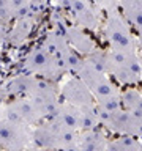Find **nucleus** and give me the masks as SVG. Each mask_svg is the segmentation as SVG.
<instances>
[{"label":"nucleus","instance_id":"4be33fe9","mask_svg":"<svg viewBox=\"0 0 142 151\" xmlns=\"http://www.w3.org/2000/svg\"><path fill=\"white\" fill-rule=\"evenodd\" d=\"M25 3H28V0H7V5H8V8L11 9V13H14L16 9L24 6Z\"/></svg>","mask_w":142,"mask_h":151},{"label":"nucleus","instance_id":"5701e85b","mask_svg":"<svg viewBox=\"0 0 142 151\" xmlns=\"http://www.w3.org/2000/svg\"><path fill=\"white\" fill-rule=\"evenodd\" d=\"M5 27H7V25L0 21V44H2V41L5 40V36H7V30H5Z\"/></svg>","mask_w":142,"mask_h":151},{"label":"nucleus","instance_id":"aec40b11","mask_svg":"<svg viewBox=\"0 0 142 151\" xmlns=\"http://www.w3.org/2000/svg\"><path fill=\"white\" fill-rule=\"evenodd\" d=\"M95 104H96V107L99 109V110H106V112H117V110H120V109H123L120 94H114V96L95 99Z\"/></svg>","mask_w":142,"mask_h":151},{"label":"nucleus","instance_id":"1a4fd4ad","mask_svg":"<svg viewBox=\"0 0 142 151\" xmlns=\"http://www.w3.org/2000/svg\"><path fill=\"white\" fill-rule=\"evenodd\" d=\"M62 28H63V33H65L68 42H70V46L73 47L78 54L88 55L90 52H93L96 49V42L87 35L85 28L76 25V24H73V25H63Z\"/></svg>","mask_w":142,"mask_h":151},{"label":"nucleus","instance_id":"dca6fc26","mask_svg":"<svg viewBox=\"0 0 142 151\" xmlns=\"http://www.w3.org/2000/svg\"><path fill=\"white\" fill-rule=\"evenodd\" d=\"M35 77L30 73H25V74H21L17 77H14L11 82L8 83L7 87V94L13 98H17V96H30L32 90H33V83H35Z\"/></svg>","mask_w":142,"mask_h":151},{"label":"nucleus","instance_id":"9d476101","mask_svg":"<svg viewBox=\"0 0 142 151\" xmlns=\"http://www.w3.org/2000/svg\"><path fill=\"white\" fill-rule=\"evenodd\" d=\"M8 104L14 109V112L19 115L21 121L25 123V124L36 126V124H40V123L43 121V118L40 115V110H38L36 104L33 102L32 98L17 96V98H13Z\"/></svg>","mask_w":142,"mask_h":151},{"label":"nucleus","instance_id":"f03ea898","mask_svg":"<svg viewBox=\"0 0 142 151\" xmlns=\"http://www.w3.org/2000/svg\"><path fill=\"white\" fill-rule=\"evenodd\" d=\"M103 32L111 49L123 52H137L136 40L130 30V24L122 16V13L117 11V8L106 11Z\"/></svg>","mask_w":142,"mask_h":151},{"label":"nucleus","instance_id":"4468645a","mask_svg":"<svg viewBox=\"0 0 142 151\" xmlns=\"http://www.w3.org/2000/svg\"><path fill=\"white\" fill-rule=\"evenodd\" d=\"M32 142L38 148L46 150H57V140H55V129L51 123L41 121L40 124L35 126L32 131Z\"/></svg>","mask_w":142,"mask_h":151},{"label":"nucleus","instance_id":"9b49d317","mask_svg":"<svg viewBox=\"0 0 142 151\" xmlns=\"http://www.w3.org/2000/svg\"><path fill=\"white\" fill-rule=\"evenodd\" d=\"M107 140L109 139L99 131V127L90 129V131H79V134H78V150H82V151L106 150Z\"/></svg>","mask_w":142,"mask_h":151},{"label":"nucleus","instance_id":"6e6552de","mask_svg":"<svg viewBox=\"0 0 142 151\" xmlns=\"http://www.w3.org/2000/svg\"><path fill=\"white\" fill-rule=\"evenodd\" d=\"M41 47L44 50H47L49 54H52L54 57H57V58L62 61V65L65 63V60L68 58L70 54L74 50L73 47L70 46L68 40H66V36L63 33V28H59V27H55L54 30H51L49 33H47V36L44 38Z\"/></svg>","mask_w":142,"mask_h":151},{"label":"nucleus","instance_id":"0eeeda50","mask_svg":"<svg viewBox=\"0 0 142 151\" xmlns=\"http://www.w3.org/2000/svg\"><path fill=\"white\" fill-rule=\"evenodd\" d=\"M68 9L73 14L74 24L85 30H96L99 16L88 0H68Z\"/></svg>","mask_w":142,"mask_h":151},{"label":"nucleus","instance_id":"f257e3e1","mask_svg":"<svg viewBox=\"0 0 142 151\" xmlns=\"http://www.w3.org/2000/svg\"><path fill=\"white\" fill-rule=\"evenodd\" d=\"M106 73L118 83L136 87L142 80V66L137 52H123L117 49L106 50Z\"/></svg>","mask_w":142,"mask_h":151},{"label":"nucleus","instance_id":"39448f33","mask_svg":"<svg viewBox=\"0 0 142 151\" xmlns=\"http://www.w3.org/2000/svg\"><path fill=\"white\" fill-rule=\"evenodd\" d=\"M32 142V129L25 123L0 120V148L22 150Z\"/></svg>","mask_w":142,"mask_h":151},{"label":"nucleus","instance_id":"a211bd4d","mask_svg":"<svg viewBox=\"0 0 142 151\" xmlns=\"http://www.w3.org/2000/svg\"><path fill=\"white\" fill-rule=\"evenodd\" d=\"M120 98L123 109L136 113V115H142V93L137 88H126L125 91L120 93Z\"/></svg>","mask_w":142,"mask_h":151},{"label":"nucleus","instance_id":"20e7f679","mask_svg":"<svg viewBox=\"0 0 142 151\" xmlns=\"http://www.w3.org/2000/svg\"><path fill=\"white\" fill-rule=\"evenodd\" d=\"M76 76L88 87L95 99H101V98H107V96H114V94L122 93L120 88L109 79V76L106 73H103V71L96 69L85 57L79 66V69L76 71Z\"/></svg>","mask_w":142,"mask_h":151},{"label":"nucleus","instance_id":"7ed1b4c3","mask_svg":"<svg viewBox=\"0 0 142 151\" xmlns=\"http://www.w3.org/2000/svg\"><path fill=\"white\" fill-rule=\"evenodd\" d=\"M24 68L27 73H30L38 77H44L49 80H59L66 71L62 65V61L44 50L43 47H33L24 58Z\"/></svg>","mask_w":142,"mask_h":151},{"label":"nucleus","instance_id":"2eb2a0df","mask_svg":"<svg viewBox=\"0 0 142 151\" xmlns=\"http://www.w3.org/2000/svg\"><path fill=\"white\" fill-rule=\"evenodd\" d=\"M118 5L122 8V16L134 32H142V0H118Z\"/></svg>","mask_w":142,"mask_h":151},{"label":"nucleus","instance_id":"f3484780","mask_svg":"<svg viewBox=\"0 0 142 151\" xmlns=\"http://www.w3.org/2000/svg\"><path fill=\"white\" fill-rule=\"evenodd\" d=\"M106 150L112 151H142V140L134 135H118L114 140H107Z\"/></svg>","mask_w":142,"mask_h":151},{"label":"nucleus","instance_id":"412c9836","mask_svg":"<svg viewBox=\"0 0 142 151\" xmlns=\"http://www.w3.org/2000/svg\"><path fill=\"white\" fill-rule=\"evenodd\" d=\"M117 2L118 0H95V3H96L103 11H109V9L117 8Z\"/></svg>","mask_w":142,"mask_h":151},{"label":"nucleus","instance_id":"f8f14e48","mask_svg":"<svg viewBox=\"0 0 142 151\" xmlns=\"http://www.w3.org/2000/svg\"><path fill=\"white\" fill-rule=\"evenodd\" d=\"M13 22L14 24H13L11 30L7 33L5 40H7L11 46H21L22 42L30 36V33L33 30V24H35V19H33V16L30 14V16L17 19V21H13Z\"/></svg>","mask_w":142,"mask_h":151},{"label":"nucleus","instance_id":"ddd939ff","mask_svg":"<svg viewBox=\"0 0 142 151\" xmlns=\"http://www.w3.org/2000/svg\"><path fill=\"white\" fill-rule=\"evenodd\" d=\"M79 116H80V109H78L70 102L62 101L59 113L54 120H51V123L62 127H68V129L73 131H79Z\"/></svg>","mask_w":142,"mask_h":151},{"label":"nucleus","instance_id":"6ab92c4d","mask_svg":"<svg viewBox=\"0 0 142 151\" xmlns=\"http://www.w3.org/2000/svg\"><path fill=\"white\" fill-rule=\"evenodd\" d=\"M99 115H98V109L96 104L90 107L80 109V116H79V131H90V129H96L99 127Z\"/></svg>","mask_w":142,"mask_h":151},{"label":"nucleus","instance_id":"b1692460","mask_svg":"<svg viewBox=\"0 0 142 151\" xmlns=\"http://www.w3.org/2000/svg\"><path fill=\"white\" fill-rule=\"evenodd\" d=\"M54 3L60 8H66L68 9V0H54Z\"/></svg>","mask_w":142,"mask_h":151},{"label":"nucleus","instance_id":"423d86ee","mask_svg":"<svg viewBox=\"0 0 142 151\" xmlns=\"http://www.w3.org/2000/svg\"><path fill=\"white\" fill-rule=\"evenodd\" d=\"M60 98L65 102L76 106L78 109L90 107L95 104V98L92 91L79 77H73L63 83V87L60 88Z\"/></svg>","mask_w":142,"mask_h":151}]
</instances>
